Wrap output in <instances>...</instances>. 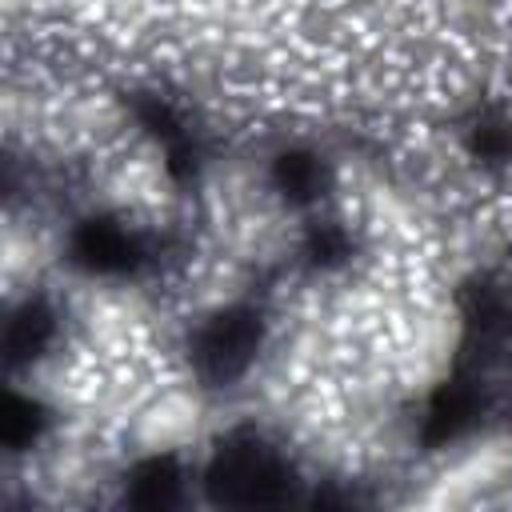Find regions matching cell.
I'll list each match as a JSON object with an SVG mask.
<instances>
[{"instance_id":"obj_1","label":"cell","mask_w":512,"mask_h":512,"mask_svg":"<svg viewBox=\"0 0 512 512\" xmlns=\"http://www.w3.org/2000/svg\"><path fill=\"white\" fill-rule=\"evenodd\" d=\"M208 488L224 504H272L284 492V464L272 456V448L248 436L220 448L208 472Z\"/></svg>"},{"instance_id":"obj_2","label":"cell","mask_w":512,"mask_h":512,"mask_svg":"<svg viewBox=\"0 0 512 512\" xmlns=\"http://www.w3.org/2000/svg\"><path fill=\"white\" fill-rule=\"evenodd\" d=\"M256 340H260V328L248 312L216 316L196 336V364L208 380H232L236 372L248 368V360L256 352Z\"/></svg>"},{"instance_id":"obj_3","label":"cell","mask_w":512,"mask_h":512,"mask_svg":"<svg viewBox=\"0 0 512 512\" xmlns=\"http://www.w3.org/2000/svg\"><path fill=\"white\" fill-rule=\"evenodd\" d=\"M176 488H180L176 464L172 460H148L144 468H136V476L128 484V496L144 508H164V504L176 500Z\"/></svg>"},{"instance_id":"obj_4","label":"cell","mask_w":512,"mask_h":512,"mask_svg":"<svg viewBox=\"0 0 512 512\" xmlns=\"http://www.w3.org/2000/svg\"><path fill=\"white\" fill-rule=\"evenodd\" d=\"M80 256L96 268H124L132 260V240L112 224H88L80 236Z\"/></svg>"},{"instance_id":"obj_5","label":"cell","mask_w":512,"mask_h":512,"mask_svg":"<svg viewBox=\"0 0 512 512\" xmlns=\"http://www.w3.org/2000/svg\"><path fill=\"white\" fill-rule=\"evenodd\" d=\"M48 328H52V320H48L40 308H24V312L12 320V328H8V348H12V356H28L32 348H40V340L48 336Z\"/></svg>"},{"instance_id":"obj_6","label":"cell","mask_w":512,"mask_h":512,"mask_svg":"<svg viewBox=\"0 0 512 512\" xmlns=\"http://www.w3.org/2000/svg\"><path fill=\"white\" fill-rule=\"evenodd\" d=\"M280 180H284V188H292L296 196H308V188L316 184V164H308L304 156H284Z\"/></svg>"}]
</instances>
